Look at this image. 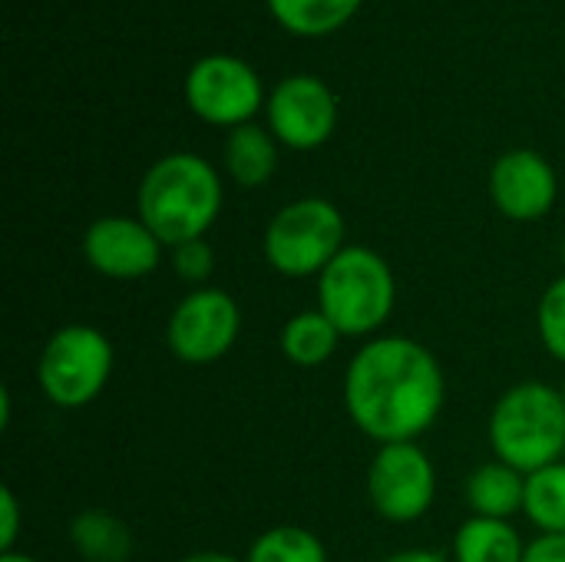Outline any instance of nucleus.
Instances as JSON below:
<instances>
[{
    "label": "nucleus",
    "instance_id": "aec40b11",
    "mask_svg": "<svg viewBox=\"0 0 565 562\" xmlns=\"http://www.w3.org/2000/svg\"><path fill=\"white\" fill-rule=\"evenodd\" d=\"M245 562H328V550L311 530L288 523L258 533Z\"/></svg>",
    "mask_w": 565,
    "mask_h": 562
},
{
    "label": "nucleus",
    "instance_id": "ddd939ff",
    "mask_svg": "<svg viewBox=\"0 0 565 562\" xmlns=\"http://www.w3.org/2000/svg\"><path fill=\"white\" fill-rule=\"evenodd\" d=\"M467 507L473 510V517H487V520H510L516 513H523L526 503V474L513 470L510 464L490 460L483 467H477L467 477Z\"/></svg>",
    "mask_w": 565,
    "mask_h": 562
},
{
    "label": "nucleus",
    "instance_id": "f257e3e1",
    "mask_svg": "<svg viewBox=\"0 0 565 562\" xmlns=\"http://www.w3.org/2000/svg\"><path fill=\"white\" fill-rule=\"evenodd\" d=\"M447 401V378L434 351L407 335L371 338L344 371V407L351 424L384 444H414L427 434Z\"/></svg>",
    "mask_w": 565,
    "mask_h": 562
},
{
    "label": "nucleus",
    "instance_id": "20e7f679",
    "mask_svg": "<svg viewBox=\"0 0 565 562\" xmlns=\"http://www.w3.org/2000/svg\"><path fill=\"white\" fill-rule=\"evenodd\" d=\"M397 305V278L384 255L348 245L318 275V308L334 321L344 338L377 335Z\"/></svg>",
    "mask_w": 565,
    "mask_h": 562
},
{
    "label": "nucleus",
    "instance_id": "1a4fd4ad",
    "mask_svg": "<svg viewBox=\"0 0 565 562\" xmlns=\"http://www.w3.org/2000/svg\"><path fill=\"white\" fill-rule=\"evenodd\" d=\"M185 103L199 119L212 126L238 129L252 123V116L262 109L265 93L258 73L245 60L215 53V56H202L189 70Z\"/></svg>",
    "mask_w": 565,
    "mask_h": 562
},
{
    "label": "nucleus",
    "instance_id": "f8f14e48",
    "mask_svg": "<svg viewBox=\"0 0 565 562\" xmlns=\"http://www.w3.org/2000/svg\"><path fill=\"white\" fill-rule=\"evenodd\" d=\"M553 166L533 149L503 152L490 169V199L510 222H540L556 205Z\"/></svg>",
    "mask_w": 565,
    "mask_h": 562
},
{
    "label": "nucleus",
    "instance_id": "b1692460",
    "mask_svg": "<svg viewBox=\"0 0 565 562\" xmlns=\"http://www.w3.org/2000/svg\"><path fill=\"white\" fill-rule=\"evenodd\" d=\"M523 562H565V533H540L530 540Z\"/></svg>",
    "mask_w": 565,
    "mask_h": 562
},
{
    "label": "nucleus",
    "instance_id": "a211bd4d",
    "mask_svg": "<svg viewBox=\"0 0 565 562\" xmlns=\"http://www.w3.org/2000/svg\"><path fill=\"white\" fill-rule=\"evenodd\" d=\"M364 0H268L271 17L298 36H324L344 26Z\"/></svg>",
    "mask_w": 565,
    "mask_h": 562
},
{
    "label": "nucleus",
    "instance_id": "9d476101",
    "mask_svg": "<svg viewBox=\"0 0 565 562\" xmlns=\"http://www.w3.org/2000/svg\"><path fill=\"white\" fill-rule=\"evenodd\" d=\"M268 129L291 149H318L331 139L338 123L334 93L318 76H288L268 96Z\"/></svg>",
    "mask_w": 565,
    "mask_h": 562
},
{
    "label": "nucleus",
    "instance_id": "c85d7f7f",
    "mask_svg": "<svg viewBox=\"0 0 565 562\" xmlns=\"http://www.w3.org/2000/svg\"><path fill=\"white\" fill-rule=\"evenodd\" d=\"M559 391H563V397H565V381H563V388H559Z\"/></svg>",
    "mask_w": 565,
    "mask_h": 562
},
{
    "label": "nucleus",
    "instance_id": "0eeeda50",
    "mask_svg": "<svg viewBox=\"0 0 565 562\" xmlns=\"http://www.w3.org/2000/svg\"><path fill=\"white\" fill-rule=\"evenodd\" d=\"M242 335V308L225 288H195L169 315L166 344L192 368L222 361Z\"/></svg>",
    "mask_w": 565,
    "mask_h": 562
},
{
    "label": "nucleus",
    "instance_id": "5701e85b",
    "mask_svg": "<svg viewBox=\"0 0 565 562\" xmlns=\"http://www.w3.org/2000/svg\"><path fill=\"white\" fill-rule=\"evenodd\" d=\"M20 537V500L10 487L0 490V553H17Z\"/></svg>",
    "mask_w": 565,
    "mask_h": 562
},
{
    "label": "nucleus",
    "instance_id": "39448f33",
    "mask_svg": "<svg viewBox=\"0 0 565 562\" xmlns=\"http://www.w3.org/2000/svg\"><path fill=\"white\" fill-rule=\"evenodd\" d=\"M348 248V225L334 202L298 199L278 209L265 229V262L281 278H318Z\"/></svg>",
    "mask_w": 565,
    "mask_h": 562
},
{
    "label": "nucleus",
    "instance_id": "4468645a",
    "mask_svg": "<svg viewBox=\"0 0 565 562\" xmlns=\"http://www.w3.org/2000/svg\"><path fill=\"white\" fill-rule=\"evenodd\" d=\"M70 547L83 562H129L136 540L126 520L93 507L70 520Z\"/></svg>",
    "mask_w": 565,
    "mask_h": 562
},
{
    "label": "nucleus",
    "instance_id": "a878e982",
    "mask_svg": "<svg viewBox=\"0 0 565 562\" xmlns=\"http://www.w3.org/2000/svg\"><path fill=\"white\" fill-rule=\"evenodd\" d=\"M179 562H245V560H235V556H228V553L205 550V553H192V556H185V560H179Z\"/></svg>",
    "mask_w": 565,
    "mask_h": 562
},
{
    "label": "nucleus",
    "instance_id": "6e6552de",
    "mask_svg": "<svg viewBox=\"0 0 565 562\" xmlns=\"http://www.w3.org/2000/svg\"><path fill=\"white\" fill-rule=\"evenodd\" d=\"M437 497V470L414 444H384L367 467V500L387 523H417Z\"/></svg>",
    "mask_w": 565,
    "mask_h": 562
},
{
    "label": "nucleus",
    "instance_id": "412c9836",
    "mask_svg": "<svg viewBox=\"0 0 565 562\" xmlns=\"http://www.w3.org/2000/svg\"><path fill=\"white\" fill-rule=\"evenodd\" d=\"M536 328H540V341L550 351V358L565 364V275H559L543 291L540 311H536Z\"/></svg>",
    "mask_w": 565,
    "mask_h": 562
},
{
    "label": "nucleus",
    "instance_id": "f3484780",
    "mask_svg": "<svg viewBox=\"0 0 565 562\" xmlns=\"http://www.w3.org/2000/svg\"><path fill=\"white\" fill-rule=\"evenodd\" d=\"M526 543L510 520L470 517L454 537V562H523Z\"/></svg>",
    "mask_w": 565,
    "mask_h": 562
},
{
    "label": "nucleus",
    "instance_id": "393cba45",
    "mask_svg": "<svg viewBox=\"0 0 565 562\" xmlns=\"http://www.w3.org/2000/svg\"><path fill=\"white\" fill-rule=\"evenodd\" d=\"M384 562H447V556L437 550H401V553H391Z\"/></svg>",
    "mask_w": 565,
    "mask_h": 562
},
{
    "label": "nucleus",
    "instance_id": "dca6fc26",
    "mask_svg": "<svg viewBox=\"0 0 565 562\" xmlns=\"http://www.w3.org/2000/svg\"><path fill=\"white\" fill-rule=\"evenodd\" d=\"M225 169L242 189L265 185L278 169V149L271 129H262L255 123L232 129L225 142Z\"/></svg>",
    "mask_w": 565,
    "mask_h": 562
},
{
    "label": "nucleus",
    "instance_id": "2eb2a0df",
    "mask_svg": "<svg viewBox=\"0 0 565 562\" xmlns=\"http://www.w3.org/2000/svg\"><path fill=\"white\" fill-rule=\"evenodd\" d=\"M341 338L344 335L334 328V321L321 308H308L285 321L278 348L295 368H321L324 361L334 358Z\"/></svg>",
    "mask_w": 565,
    "mask_h": 562
},
{
    "label": "nucleus",
    "instance_id": "4be33fe9",
    "mask_svg": "<svg viewBox=\"0 0 565 562\" xmlns=\"http://www.w3.org/2000/svg\"><path fill=\"white\" fill-rule=\"evenodd\" d=\"M172 268H175L179 282L205 288V282L212 278V268H215V252H212V245L205 238L175 245L172 248Z\"/></svg>",
    "mask_w": 565,
    "mask_h": 562
},
{
    "label": "nucleus",
    "instance_id": "7ed1b4c3",
    "mask_svg": "<svg viewBox=\"0 0 565 562\" xmlns=\"http://www.w3.org/2000/svg\"><path fill=\"white\" fill-rule=\"evenodd\" d=\"M490 450L520 474L559 464L565 454V397L543 381L510 388L490 414Z\"/></svg>",
    "mask_w": 565,
    "mask_h": 562
},
{
    "label": "nucleus",
    "instance_id": "f03ea898",
    "mask_svg": "<svg viewBox=\"0 0 565 562\" xmlns=\"http://www.w3.org/2000/svg\"><path fill=\"white\" fill-rule=\"evenodd\" d=\"M139 219L152 229V235L175 248L215 225L222 212V179L195 152H172L149 166L139 182Z\"/></svg>",
    "mask_w": 565,
    "mask_h": 562
},
{
    "label": "nucleus",
    "instance_id": "9b49d317",
    "mask_svg": "<svg viewBox=\"0 0 565 562\" xmlns=\"http://www.w3.org/2000/svg\"><path fill=\"white\" fill-rule=\"evenodd\" d=\"M83 258L89 268L113 282H139L159 268L162 242L142 219L103 215L83 235Z\"/></svg>",
    "mask_w": 565,
    "mask_h": 562
},
{
    "label": "nucleus",
    "instance_id": "cd10ccee",
    "mask_svg": "<svg viewBox=\"0 0 565 562\" xmlns=\"http://www.w3.org/2000/svg\"><path fill=\"white\" fill-rule=\"evenodd\" d=\"M559 255H563V268H565V238H563V252H559Z\"/></svg>",
    "mask_w": 565,
    "mask_h": 562
},
{
    "label": "nucleus",
    "instance_id": "423d86ee",
    "mask_svg": "<svg viewBox=\"0 0 565 562\" xmlns=\"http://www.w3.org/2000/svg\"><path fill=\"white\" fill-rule=\"evenodd\" d=\"M113 374V341L93 325H63L36 361V384L53 407L79 411L93 404Z\"/></svg>",
    "mask_w": 565,
    "mask_h": 562
},
{
    "label": "nucleus",
    "instance_id": "bb28decb",
    "mask_svg": "<svg viewBox=\"0 0 565 562\" xmlns=\"http://www.w3.org/2000/svg\"><path fill=\"white\" fill-rule=\"evenodd\" d=\"M0 562H40L36 556H26V553H0Z\"/></svg>",
    "mask_w": 565,
    "mask_h": 562
},
{
    "label": "nucleus",
    "instance_id": "6ab92c4d",
    "mask_svg": "<svg viewBox=\"0 0 565 562\" xmlns=\"http://www.w3.org/2000/svg\"><path fill=\"white\" fill-rule=\"evenodd\" d=\"M523 513L540 533H565V460L526 477Z\"/></svg>",
    "mask_w": 565,
    "mask_h": 562
}]
</instances>
